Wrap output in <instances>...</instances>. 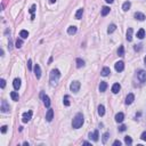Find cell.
<instances>
[{
	"instance_id": "cell-1",
	"label": "cell",
	"mask_w": 146,
	"mask_h": 146,
	"mask_svg": "<svg viewBox=\"0 0 146 146\" xmlns=\"http://www.w3.org/2000/svg\"><path fill=\"white\" fill-rule=\"evenodd\" d=\"M59 78H61V72L57 69H54L50 72V76H49V82H50L51 87H55L59 81Z\"/></svg>"
},
{
	"instance_id": "cell-2",
	"label": "cell",
	"mask_w": 146,
	"mask_h": 146,
	"mask_svg": "<svg viewBox=\"0 0 146 146\" xmlns=\"http://www.w3.org/2000/svg\"><path fill=\"white\" fill-rule=\"evenodd\" d=\"M83 121H84V119H83L82 113H78L74 116L73 121H72V127L74 128V129H79L83 124Z\"/></svg>"
},
{
	"instance_id": "cell-3",
	"label": "cell",
	"mask_w": 146,
	"mask_h": 146,
	"mask_svg": "<svg viewBox=\"0 0 146 146\" xmlns=\"http://www.w3.org/2000/svg\"><path fill=\"white\" fill-rule=\"evenodd\" d=\"M80 82L79 81H73V82L71 83V86H70V89H71V91H73V93H78L79 91V89H80Z\"/></svg>"
},
{
	"instance_id": "cell-4",
	"label": "cell",
	"mask_w": 146,
	"mask_h": 146,
	"mask_svg": "<svg viewBox=\"0 0 146 146\" xmlns=\"http://www.w3.org/2000/svg\"><path fill=\"white\" fill-rule=\"evenodd\" d=\"M0 110H1V112H2V113H7V112H9V110H10L9 104H8L5 99L1 102V107H0Z\"/></svg>"
},
{
	"instance_id": "cell-5",
	"label": "cell",
	"mask_w": 146,
	"mask_h": 146,
	"mask_svg": "<svg viewBox=\"0 0 146 146\" xmlns=\"http://www.w3.org/2000/svg\"><path fill=\"white\" fill-rule=\"evenodd\" d=\"M41 98H42V101H44V106L47 108H50V99H49V97L47 95H44V93H41Z\"/></svg>"
},
{
	"instance_id": "cell-6",
	"label": "cell",
	"mask_w": 146,
	"mask_h": 146,
	"mask_svg": "<svg viewBox=\"0 0 146 146\" xmlns=\"http://www.w3.org/2000/svg\"><path fill=\"white\" fill-rule=\"evenodd\" d=\"M137 78H138V80H139L140 82H145L146 81V71H144V70L138 71Z\"/></svg>"
},
{
	"instance_id": "cell-7",
	"label": "cell",
	"mask_w": 146,
	"mask_h": 146,
	"mask_svg": "<svg viewBox=\"0 0 146 146\" xmlns=\"http://www.w3.org/2000/svg\"><path fill=\"white\" fill-rule=\"evenodd\" d=\"M32 119V111H29V112H25V113H23V116H22V121L26 123V122H29V121Z\"/></svg>"
},
{
	"instance_id": "cell-8",
	"label": "cell",
	"mask_w": 146,
	"mask_h": 146,
	"mask_svg": "<svg viewBox=\"0 0 146 146\" xmlns=\"http://www.w3.org/2000/svg\"><path fill=\"white\" fill-rule=\"evenodd\" d=\"M114 67H115V70L118 71V72H122V71L124 70V63L123 62H116L114 65Z\"/></svg>"
},
{
	"instance_id": "cell-9",
	"label": "cell",
	"mask_w": 146,
	"mask_h": 146,
	"mask_svg": "<svg viewBox=\"0 0 146 146\" xmlns=\"http://www.w3.org/2000/svg\"><path fill=\"white\" fill-rule=\"evenodd\" d=\"M98 137H99L98 130H95L94 133H89V138H90V139H93L94 142H97V140H98Z\"/></svg>"
},
{
	"instance_id": "cell-10",
	"label": "cell",
	"mask_w": 146,
	"mask_h": 146,
	"mask_svg": "<svg viewBox=\"0 0 146 146\" xmlns=\"http://www.w3.org/2000/svg\"><path fill=\"white\" fill-rule=\"evenodd\" d=\"M53 119H54V111L51 108H49L48 112H47V114H46V120L48 121V122H50Z\"/></svg>"
},
{
	"instance_id": "cell-11",
	"label": "cell",
	"mask_w": 146,
	"mask_h": 146,
	"mask_svg": "<svg viewBox=\"0 0 146 146\" xmlns=\"http://www.w3.org/2000/svg\"><path fill=\"white\" fill-rule=\"evenodd\" d=\"M34 74L37 76V79H40V78H41V69H40V66H39L38 64L34 65Z\"/></svg>"
},
{
	"instance_id": "cell-12",
	"label": "cell",
	"mask_w": 146,
	"mask_h": 146,
	"mask_svg": "<svg viewBox=\"0 0 146 146\" xmlns=\"http://www.w3.org/2000/svg\"><path fill=\"white\" fill-rule=\"evenodd\" d=\"M133 101H135L133 94H129V95L127 96V98H126V104H127V105H130V104L133 103Z\"/></svg>"
},
{
	"instance_id": "cell-13",
	"label": "cell",
	"mask_w": 146,
	"mask_h": 146,
	"mask_svg": "<svg viewBox=\"0 0 146 146\" xmlns=\"http://www.w3.org/2000/svg\"><path fill=\"white\" fill-rule=\"evenodd\" d=\"M123 119H124V114H123L122 112H119L118 114L115 115V121L119 122V123H121V122L123 121Z\"/></svg>"
},
{
	"instance_id": "cell-14",
	"label": "cell",
	"mask_w": 146,
	"mask_h": 146,
	"mask_svg": "<svg viewBox=\"0 0 146 146\" xmlns=\"http://www.w3.org/2000/svg\"><path fill=\"white\" fill-rule=\"evenodd\" d=\"M121 89V86L119 84V83H114L113 86H112V93L113 94H118L119 91H120Z\"/></svg>"
},
{
	"instance_id": "cell-15",
	"label": "cell",
	"mask_w": 146,
	"mask_h": 146,
	"mask_svg": "<svg viewBox=\"0 0 146 146\" xmlns=\"http://www.w3.org/2000/svg\"><path fill=\"white\" fill-rule=\"evenodd\" d=\"M135 18L136 19H138V21H144L145 19V15L143 13H139V12H137V13H135Z\"/></svg>"
},
{
	"instance_id": "cell-16",
	"label": "cell",
	"mask_w": 146,
	"mask_h": 146,
	"mask_svg": "<svg viewBox=\"0 0 146 146\" xmlns=\"http://www.w3.org/2000/svg\"><path fill=\"white\" fill-rule=\"evenodd\" d=\"M76 26L72 25V26H69V29H67V33L70 34V35H73V34H75L76 33Z\"/></svg>"
},
{
	"instance_id": "cell-17",
	"label": "cell",
	"mask_w": 146,
	"mask_h": 146,
	"mask_svg": "<svg viewBox=\"0 0 146 146\" xmlns=\"http://www.w3.org/2000/svg\"><path fill=\"white\" fill-rule=\"evenodd\" d=\"M13 86H14V88L16 89V90H18V89H19V87H21V80H19L18 78H16V79H14Z\"/></svg>"
},
{
	"instance_id": "cell-18",
	"label": "cell",
	"mask_w": 146,
	"mask_h": 146,
	"mask_svg": "<svg viewBox=\"0 0 146 146\" xmlns=\"http://www.w3.org/2000/svg\"><path fill=\"white\" fill-rule=\"evenodd\" d=\"M111 73V70H110V67H103V70H102V72H101V74H102L103 76H107L108 74Z\"/></svg>"
},
{
	"instance_id": "cell-19",
	"label": "cell",
	"mask_w": 146,
	"mask_h": 146,
	"mask_svg": "<svg viewBox=\"0 0 146 146\" xmlns=\"http://www.w3.org/2000/svg\"><path fill=\"white\" fill-rule=\"evenodd\" d=\"M133 29H131V27H129V29H128V31H127V37H126V38H127V40L128 41H131V40H133Z\"/></svg>"
},
{
	"instance_id": "cell-20",
	"label": "cell",
	"mask_w": 146,
	"mask_h": 146,
	"mask_svg": "<svg viewBox=\"0 0 146 146\" xmlns=\"http://www.w3.org/2000/svg\"><path fill=\"white\" fill-rule=\"evenodd\" d=\"M130 6H131V4H130L129 1L123 2V5H122V9H123V12H128V10L130 9Z\"/></svg>"
},
{
	"instance_id": "cell-21",
	"label": "cell",
	"mask_w": 146,
	"mask_h": 146,
	"mask_svg": "<svg viewBox=\"0 0 146 146\" xmlns=\"http://www.w3.org/2000/svg\"><path fill=\"white\" fill-rule=\"evenodd\" d=\"M106 88H107V83L102 81L101 84H99V91H101V93H104V91L106 90Z\"/></svg>"
},
{
	"instance_id": "cell-22",
	"label": "cell",
	"mask_w": 146,
	"mask_h": 146,
	"mask_svg": "<svg viewBox=\"0 0 146 146\" xmlns=\"http://www.w3.org/2000/svg\"><path fill=\"white\" fill-rule=\"evenodd\" d=\"M82 66H84V61L81 59V58H76V67L80 69V67H82Z\"/></svg>"
},
{
	"instance_id": "cell-23",
	"label": "cell",
	"mask_w": 146,
	"mask_h": 146,
	"mask_svg": "<svg viewBox=\"0 0 146 146\" xmlns=\"http://www.w3.org/2000/svg\"><path fill=\"white\" fill-rule=\"evenodd\" d=\"M10 97H12V99L15 101V102H17V101L19 99V96L16 91H12V93H10Z\"/></svg>"
},
{
	"instance_id": "cell-24",
	"label": "cell",
	"mask_w": 146,
	"mask_h": 146,
	"mask_svg": "<svg viewBox=\"0 0 146 146\" xmlns=\"http://www.w3.org/2000/svg\"><path fill=\"white\" fill-rule=\"evenodd\" d=\"M82 14H83V8H79L78 12L75 13V18L76 19H80L82 17Z\"/></svg>"
},
{
	"instance_id": "cell-25",
	"label": "cell",
	"mask_w": 146,
	"mask_h": 146,
	"mask_svg": "<svg viewBox=\"0 0 146 146\" xmlns=\"http://www.w3.org/2000/svg\"><path fill=\"white\" fill-rule=\"evenodd\" d=\"M19 37L22 39H26L29 37V32L26 31V30H22V31L19 32Z\"/></svg>"
},
{
	"instance_id": "cell-26",
	"label": "cell",
	"mask_w": 146,
	"mask_h": 146,
	"mask_svg": "<svg viewBox=\"0 0 146 146\" xmlns=\"http://www.w3.org/2000/svg\"><path fill=\"white\" fill-rule=\"evenodd\" d=\"M110 7H107V6H105V7H103L102 8V16H106L108 13H110Z\"/></svg>"
},
{
	"instance_id": "cell-27",
	"label": "cell",
	"mask_w": 146,
	"mask_h": 146,
	"mask_svg": "<svg viewBox=\"0 0 146 146\" xmlns=\"http://www.w3.org/2000/svg\"><path fill=\"white\" fill-rule=\"evenodd\" d=\"M115 30H116V25L115 24H110L107 29V33H113Z\"/></svg>"
},
{
	"instance_id": "cell-28",
	"label": "cell",
	"mask_w": 146,
	"mask_h": 146,
	"mask_svg": "<svg viewBox=\"0 0 146 146\" xmlns=\"http://www.w3.org/2000/svg\"><path fill=\"white\" fill-rule=\"evenodd\" d=\"M98 114L103 116V115L105 114V107H104V105H99L98 106Z\"/></svg>"
},
{
	"instance_id": "cell-29",
	"label": "cell",
	"mask_w": 146,
	"mask_h": 146,
	"mask_svg": "<svg viewBox=\"0 0 146 146\" xmlns=\"http://www.w3.org/2000/svg\"><path fill=\"white\" fill-rule=\"evenodd\" d=\"M144 37H145V31H144V29H140L139 31L137 32V38L143 39Z\"/></svg>"
},
{
	"instance_id": "cell-30",
	"label": "cell",
	"mask_w": 146,
	"mask_h": 146,
	"mask_svg": "<svg viewBox=\"0 0 146 146\" xmlns=\"http://www.w3.org/2000/svg\"><path fill=\"white\" fill-rule=\"evenodd\" d=\"M63 103H64V105H65V106H70V97H69L67 95L64 96Z\"/></svg>"
},
{
	"instance_id": "cell-31",
	"label": "cell",
	"mask_w": 146,
	"mask_h": 146,
	"mask_svg": "<svg viewBox=\"0 0 146 146\" xmlns=\"http://www.w3.org/2000/svg\"><path fill=\"white\" fill-rule=\"evenodd\" d=\"M22 46H23V40H22V39H17V40H16V44H15V47L18 49Z\"/></svg>"
},
{
	"instance_id": "cell-32",
	"label": "cell",
	"mask_w": 146,
	"mask_h": 146,
	"mask_svg": "<svg viewBox=\"0 0 146 146\" xmlns=\"http://www.w3.org/2000/svg\"><path fill=\"white\" fill-rule=\"evenodd\" d=\"M118 55L119 56H123L124 55V47L123 46H120L119 49H118Z\"/></svg>"
},
{
	"instance_id": "cell-33",
	"label": "cell",
	"mask_w": 146,
	"mask_h": 146,
	"mask_svg": "<svg viewBox=\"0 0 146 146\" xmlns=\"http://www.w3.org/2000/svg\"><path fill=\"white\" fill-rule=\"evenodd\" d=\"M124 142H126L127 145H131V144H133V139H131V137H129V136H126V137H124Z\"/></svg>"
},
{
	"instance_id": "cell-34",
	"label": "cell",
	"mask_w": 146,
	"mask_h": 146,
	"mask_svg": "<svg viewBox=\"0 0 146 146\" xmlns=\"http://www.w3.org/2000/svg\"><path fill=\"white\" fill-rule=\"evenodd\" d=\"M108 137H110V133H105L104 135H103V143H104V144L107 142Z\"/></svg>"
},
{
	"instance_id": "cell-35",
	"label": "cell",
	"mask_w": 146,
	"mask_h": 146,
	"mask_svg": "<svg viewBox=\"0 0 146 146\" xmlns=\"http://www.w3.org/2000/svg\"><path fill=\"white\" fill-rule=\"evenodd\" d=\"M35 8H37V6H35V5H32L31 8H30V13L34 14V12H35Z\"/></svg>"
},
{
	"instance_id": "cell-36",
	"label": "cell",
	"mask_w": 146,
	"mask_h": 146,
	"mask_svg": "<svg viewBox=\"0 0 146 146\" xmlns=\"http://www.w3.org/2000/svg\"><path fill=\"white\" fill-rule=\"evenodd\" d=\"M126 129H127V127H126L124 124H122V126L119 127V131H121V133H122V131H126Z\"/></svg>"
},
{
	"instance_id": "cell-37",
	"label": "cell",
	"mask_w": 146,
	"mask_h": 146,
	"mask_svg": "<svg viewBox=\"0 0 146 146\" xmlns=\"http://www.w3.org/2000/svg\"><path fill=\"white\" fill-rule=\"evenodd\" d=\"M27 69H29L30 71L32 70V61H31V59H29V61H27Z\"/></svg>"
},
{
	"instance_id": "cell-38",
	"label": "cell",
	"mask_w": 146,
	"mask_h": 146,
	"mask_svg": "<svg viewBox=\"0 0 146 146\" xmlns=\"http://www.w3.org/2000/svg\"><path fill=\"white\" fill-rule=\"evenodd\" d=\"M140 138L144 140V142H146V131H144V133H142V136H140Z\"/></svg>"
},
{
	"instance_id": "cell-39",
	"label": "cell",
	"mask_w": 146,
	"mask_h": 146,
	"mask_svg": "<svg viewBox=\"0 0 146 146\" xmlns=\"http://www.w3.org/2000/svg\"><path fill=\"white\" fill-rule=\"evenodd\" d=\"M6 131H7V126H2V127H1V133H6Z\"/></svg>"
},
{
	"instance_id": "cell-40",
	"label": "cell",
	"mask_w": 146,
	"mask_h": 146,
	"mask_svg": "<svg viewBox=\"0 0 146 146\" xmlns=\"http://www.w3.org/2000/svg\"><path fill=\"white\" fill-rule=\"evenodd\" d=\"M120 145H121V142H120V140H114L113 146H120Z\"/></svg>"
},
{
	"instance_id": "cell-41",
	"label": "cell",
	"mask_w": 146,
	"mask_h": 146,
	"mask_svg": "<svg viewBox=\"0 0 146 146\" xmlns=\"http://www.w3.org/2000/svg\"><path fill=\"white\" fill-rule=\"evenodd\" d=\"M140 49H142V44H136V46H135V50L139 51Z\"/></svg>"
},
{
	"instance_id": "cell-42",
	"label": "cell",
	"mask_w": 146,
	"mask_h": 146,
	"mask_svg": "<svg viewBox=\"0 0 146 146\" xmlns=\"http://www.w3.org/2000/svg\"><path fill=\"white\" fill-rule=\"evenodd\" d=\"M0 82H1V88H5V86H6V81H5L4 79H1Z\"/></svg>"
},
{
	"instance_id": "cell-43",
	"label": "cell",
	"mask_w": 146,
	"mask_h": 146,
	"mask_svg": "<svg viewBox=\"0 0 146 146\" xmlns=\"http://www.w3.org/2000/svg\"><path fill=\"white\" fill-rule=\"evenodd\" d=\"M8 47H9V50L13 48V44H12V40H10V39H9V46H8Z\"/></svg>"
},
{
	"instance_id": "cell-44",
	"label": "cell",
	"mask_w": 146,
	"mask_h": 146,
	"mask_svg": "<svg viewBox=\"0 0 146 146\" xmlns=\"http://www.w3.org/2000/svg\"><path fill=\"white\" fill-rule=\"evenodd\" d=\"M105 1H106V2H107V4H112V2H113V1H114V0H105Z\"/></svg>"
},
{
	"instance_id": "cell-45",
	"label": "cell",
	"mask_w": 146,
	"mask_h": 146,
	"mask_svg": "<svg viewBox=\"0 0 146 146\" xmlns=\"http://www.w3.org/2000/svg\"><path fill=\"white\" fill-rule=\"evenodd\" d=\"M82 144H83V145H89L88 142H82Z\"/></svg>"
},
{
	"instance_id": "cell-46",
	"label": "cell",
	"mask_w": 146,
	"mask_h": 146,
	"mask_svg": "<svg viewBox=\"0 0 146 146\" xmlns=\"http://www.w3.org/2000/svg\"><path fill=\"white\" fill-rule=\"evenodd\" d=\"M50 1V4H54V2H56V0H49Z\"/></svg>"
},
{
	"instance_id": "cell-47",
	"label": "cell",
	"mask_w": 146,
	"mask_h": 146,
	"mask_svg": "<svg viewBox=\"0 0 146 146\" xmlns=\"http://www.w3.org/2000/svg\"><path fill=\"white\" fill-rule=\"evenodd\" d=\"M144 62H145V64H146V56H145V58H144Z\"/></svg>"
}]
</instances>
